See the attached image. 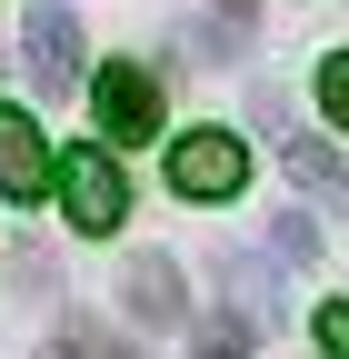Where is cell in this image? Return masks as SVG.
<instances>
[{
    "mask_svg": "<svg viewBox=\"0 0 349 359\" xmlns=\"http://www.w3.org/2000/svg\"><path fill=\"white\" fill-rule=\"evenodd\" d=\"M11 280H20V299H50V290H60V259L20 240V250H11Z\"/></svg>",
    "mask_w": 349,
    "mask_h": 359,
    "instance_id": "obj_9",
    "label": "cell"
},
{
    "mask_svg": "<svg viewBox=\"0 0 349 359\" xmlns=\"http://www.w3.org/2000/svg\"><path fill=\"white\" fill-rule=\"evenodd\" d=\"M320 349L349 359V299H320Z\"/></svg>",
    "mask_w": 349,
    "mask_h": 359,
    "instance_id": "obj_12",
    "label": "cell"
},
{
    "mask_svg": "<svg viewBox=\"0 0 349 359\" xmlns=\"http://www.w3.org/2000/svg\"><path fill=\"white\" fill-rule=\"evenodd\" d=\"M40 180H50V140L20 100H0V200H30Z\"/></svg>",
    "mask_w": 349,
    "mask_h": 359,
    "instance_id": "obj_6",
    "label": "cell"
},
{
    "mask_svg": "<svg viewBox=\"0 0 349 359\" xmlns=\"http://www.w3.org/2000/svg\"><path fill=\"white\" fill-rule=\"evenodd\" d=\"M220 11H230V20H249V0H220Z\"/></svg>",
    "mask_w": 349,
    "mask_h": 359,
    "instance_id": "obj_15",
    "label": "cell"
},
{
    "mask_svg": "<svg viewBox=\"0 0 349 359\" xmlns=\"http://www.w3.org/2000/svg\"><path fill=\"white\" fill-rule=\"evenodd\" d=\"M90 100H100V140H110V150H140V140H160V90H150V70L110 60V70L90 80Z\"/></svg>",
    "mask_w": 349,
    "mask_h": 359,
    "instance_id": "obj_4",
    "label": "cell"
},
{
    "mask_svg": "<svg viewBox=\"0 0 349 359\" xmlns=\"http://www.w3.org/2000/svg\"><path fill=\"white\" fill-rule=\"evenodd\" d=\"M240 180H249V150L230 140V130L170 140V190H180V200H240Z\"/></svg>",
    "mask_w": 349,
    "mask_h": 359,
    "instance_id": "obj_2",
    "label": "cell"
},
{
    "mask_svg": "<svg viewBox=\"0 0 349 359\" xmlns=\"http://www.w3.org/2000/svg\"><path fill=\"white\" fill-rule=\"evenodd\" d=\"M130 320H140V330H190V280H180V259H160V250L130 259Z\"/></svg>",
    "mask_w": 349,
    "mask_h": 359,
    "instance_id": "obj_5",
    "label": "cell"
},
{
    "mask_svg": "<svg viewBox=\"0 0 349 359\" xmlns=\"http://www.w3.org/2000/svg\"><path fill=\"white\" fill-rule=\"evenodd\" d=\"M190 349H200V359H249V330H240V320H200Z\"/></svg>",
    "mask_w": 349,
    "mask_h": 359,
    "instance_id": "obj_10",
    "label": "cell"
},
{
    "mask_svg": "<svg viewBox=\"0 0 349 359\" xmlns=\"http://www.w3.org/2000/svg\"><path fill=\"white\" fill-rule=\"evenodd\" d=\"M50 180L70 200V230H120L130 219V180H120L110 150H70V160H50Z\"/></svg>",
    "mask_w": 349,
    "mask_h": 359,
    "instance_id": "obj_1",
    "label": "cell"
},
{
    "mask_svg": "<svg viewBox=\"0 0 349 359\" xmlns=\"http://www.w3.org/2000/svg\"><path fill=\"white\" fill-rule=\"evenodd\" d=\"M320 110L349 130V50H339V60H320Z\"/></svg>",
    "mask_w": 349,
    "mask_h": 359,
    "instance_id": "obj_11",
    "label": "cell"
},
{
    "mask_svg": "<svg viewBox=\"0 0 349 359\" xmlns=\"http://www.w3.org/2000/svg\"><path fill=\"white\" fill-rule=\"evenodd\" d=\"M270 240H280V259H310V250H320V230H310V219H280Z\"/></svg>",
    "mask_w": 349,
    "mask_h": 359,
    "instance_id": "obj_13",
    "label": "cell"
},
{
    "mask_svg": "<svg viewBox=\"0 0 349 359\" xmlns=\"http://www.w3.org/2000/svg\"><path fill=\"white\" fill-rule=\"evenodd\" d=\"M20 50H30V90H40V100H70V90H80V20L60 11V0H30Z\"/></svg>",
    "mask_w": 349,
    "mask_h": 359,
    "instance_id": "obj_3",
    "label": "cell"
},
{
    "mask_svg": "<svg viewBox=\"0 0 349 359\" xmlns=\"http://www.w3.org/2000/svg\"><path fill=\"white\" fill-rule=\"evenodd\" d=\"M220 280H230V320L259 339V330H280V280L259 269L249 250H220Z\"/></svg>",
    "mask_w": 349,
    "mask_h": 359,
    "instance_id": "obj_7",
    "label": "cell"
},
{
    "mask_svg": "<svg viewBox=\"0 0 349 359\" xmlns=\"http://www.w3.org/2000/svg\"><path fill=\"white\" fill-rule=\"evenodd\" d=\"M280 160H289V180L310 200H329V210H349V160L329 150V140H310V130H280Z\"/></svg>",
    "mask_w": 349,
    "mask_h": 359,
    "instance_id": "obj_8",
    "label": "cell"
},
{
    "mask_svg": "<svg viewBox=\"0 0 349 359\" xmlns=\"http://www.w3.org/2000/svg\"><path fill=\"white\" fill-rule=\"evenodd\" d=\"M40 359H90V349H80V330H60L50 349H40Z\"/></svg>",
    "mask_w": 349,
    "mask_h": 359,
    "instance_id": "obj_14",
    "label": "cell"
}]
</instances>
